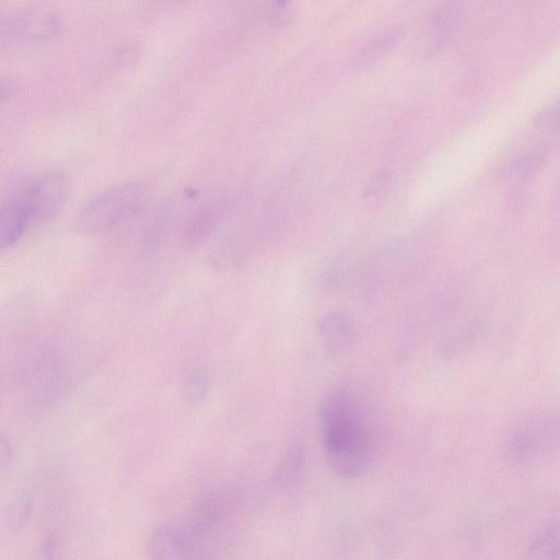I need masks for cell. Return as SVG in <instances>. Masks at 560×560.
Segmentation results:
<instances>
[{
    "mask_svg": "<svg viewBox=\"0 0 560 560\" xmlns=\"http://www.w3.org/2000/svg\"><path fill=\"white\" fill-rule=\"evenodd\" d=\"M326 460L343 478L365 474L375 457V440L365 406L347 390L325 395L318 410Z\"/></svg>",
    "mask_w": 560,
    "mask_h": 560,
    "instance_id": "cell-1",
    "label": "cell"
},
{
    "mask_svg": "<svg viewBox=\"0 0 560 560\" xmlns=\"http://www.w3.org/2000/svg\"><path fill=\"white\" fill-rule=\"evenodd\" d=\"M145 189L137 183L113 186L90 198L79 209L76 227L85 235L109 232L135 216L144 205Z\"/></svg>",
    "mask_w": 560,
    "mask_h": 560,
    "instance_id": "cell-2",
    "label": "cell"
},
{
    "mask_svg": "<svg viewBox=\"0 0 560 560\" xmlns=\"http://www.w3.org/2000/svg\"><path fill=\"white\" fill-rule=\"evenodd\" d=\"M72 193V182L62 171H46L31 180L17 195L30 225L49 223L63 212Z\"/></svg>",
    "mask_w": 560,
    "mask_h": 560,
    "instance_id": "cell-3",
    "label": "cell"
},
{
    "mask_svg": "<svg viewBox=\"0 0 560 560\" xmlns=\"http://www.w3.org/2000/svg\"><path fill=\"white\" fill-rule=\"evenodd\" d=\"M9 44L54 41L63 30L61 16L45 8H26L6 14Z\"/></svg>",
    "mask_w": 560,
    "mask_h": 560,
    "instance_id": "cell-4",
    "label": "cell"
},
{
    "mask_svg": "<svg viewBox=\"0 0 560 560\" xmlns=\"http://www.w3.org/2000/svg\"><path fill=\"white\" fill-rule=\"evenodd\" d=\"M324 353L337 357L347 352L356 340V326L348 315L329 311L321 315L317 323Z\"/></svg>",
    "mask_w": 560,
    "mask_h": 560,
    "instance_id": "cell-5",
    "label": "cell"
},
{
    "mask_svg": "<svg viewBox=\"0 0 560 560\" xmlns=\"http://www.w3.org/2000/svg\"><path fill=\"white\" fill-rule=\"evenodd\" d=\"M147 560H188V540L172 524H161L150 532L146 540Z\"/></svg>",
    "mask_w": 560,
    "mask_h": 560,
    "instance_id": "cell-6",
    "label": "cell"
},
{
    "mask_svg": "<svg viewBox=\"0 0 560 560\" xmlns=\"http://www.w3.org/2000/svg\"><path fill=\"white\" fill-rule=\"evenodd\" d=\"M29 226L26 209L17 196L0 205V251L14 247Z\"/></svg>",
    "mask_w": 560,
    "mask_h": 560,
    "instance_id": "cell-7",
    "label": "cell"
},
{
    "mask_svg": "<svg viewBox=\"0 0 560 560\" xmlns=\"http://www.w3.org/2000/svg\"><path fill=\"white\" fill-rule=\"evenodd\" d=\"M226 206L223 202L210 203L197 210L188 228L185 229L183 242L186 248H193L203 242L224 217Z\"/></svg>",
    "mask_w": 560,
    "mask_h": 560,
    "instance_id": "cell-8",
    "label": "cell"
},
{
    "mask_svg": "<svg viewBox=\"0 0 560 560\" xmlns=\"http://www.w3.org/2000/svg\"><path fill=\"white\" fill-rule=\"evenodd\" d=\"M209 389L208 373L203 369H195L185 377L182 383L183 401L190 406L201 405L206 400Z\"/></svg>",
    "mask_w": 560,
    "mask_h": 560,
    "instance_id": "cell-9",
    "label": "cell"
},
{
    "mask_svg": "<svg viewBox=\"0 0 560 560\" xmlns=\"http://www.w3.org/2000/svg\"><path fill=\"white\" fill-rule=\"evenodd\" d=\"M34 507L30 493H22L10 504L7 511V524L13 531H20L29 523Z\"/></svg>",
    "mask_w": 560,
    "mask_h": 560,
    "instance_id": "cell-10",
    "label": "cell"
},
{
    "mask_svg": "<svg viewBox=\"0 0 560 560\" xmlns=\"http://www.w3.org/2000/svg\"><path fill=\"white\" fill-rule=\"evenodd\" d=\"M531 560H558V527L553 524L536 541L531 550Z\"/></svg>",
    "mask_w": 560,
    "mask_h": 560,
    "instance_id": "cell-11",
    "label": "cell"
},
{
    "mask_svg": "<svg viewBox=\"0 0 560 560\" xmlns=\"http://www.w3.org/2000/svg\"><path fill=\"white\" fill-rule=\"evenodd\" d=\"M62 541L56 532H48L41 543V553L44 560H58L61 556Z\"/></svg>",
    "mask_w": 560,
    "mask_h": 560,
    "instance_id": "cell-12",
    "label": "cell"
},
{
    "mask_svg": "<svg viewBox=\"0 0 560 560\" xmlns=\"http://www.w3.org/2000/svg\"><path fill=\"white\" fill-rule=\"evenodd\" d=\"M13 458V442L6 435L0 434V472L8 468Z\"/></svg>",
    "mask_w": 560,
    "mask_h": 560,
    "instance_id": "cell-13",
    "label": "cell"
},
{
    "mask_svg": "<svg viewBox=\"0 0 560 560\" xmlns=\"http://www.w3.org/2000/svg\"><path fill=\"white\" fill-rule=\"evenodd\" d=\"M17 85L14 79L0 76V103H4L16 93Z\"/></svg>",
    "mask_w": 560,
    "mask_h": 560,
    "instance_id": "cell-14",
    "label": "cell"
}]
</instances>
